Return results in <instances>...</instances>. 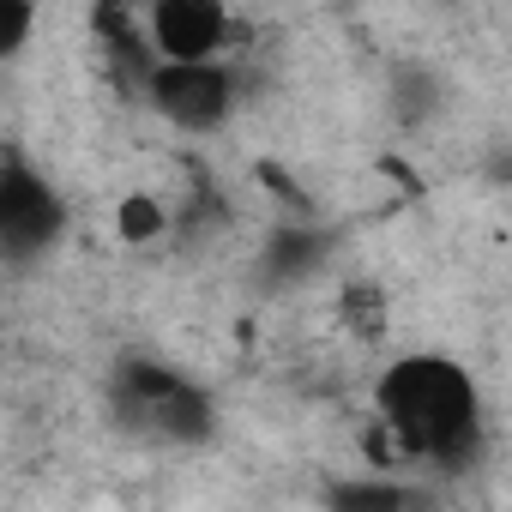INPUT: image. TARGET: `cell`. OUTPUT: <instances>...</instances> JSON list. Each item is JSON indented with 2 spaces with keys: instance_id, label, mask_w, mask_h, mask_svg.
I'll return each mask as SVG.
<instances>
[{
  "instance_id": "7a4b0ae2",
  "label": "cell",
  "mask_w": 512,
  "mask_h": 512,
  "mask_svg": "<svg viewBox=\"0 0 512 512\" xmlns=\"http://www.w3.org/2000/svg\"><path fill=\"white\" fill-rule=\"evenodd\" d=\"M115 410L133 434L163 440V446H199L217 428L211 398L193 380H181L175 368H157V362H127L115 374Z\"/></svg>"
},
{
  "instance_id": "8992f818",
  "label": "cell",
  "mask_w": 512,
  "mask_h": 512,
  "mask_svg": "<svg viewBox=\"0 0 512 512\" xmlns=\"http://www.w3.org/2000/svg\"><path fill=\"white\" fill-rule=\"evenodd\" d=\"M115 223H121V235H127V241H157V235H163V223H169V211H163L151 193H127V199L115 205Z\"/></svg>"
},
{
  "instance_id": "6da1fadb",
  "label": "cell",
  "mask_w": 512,
  "mask_h": 512,
  "mask_svg": "<svg viewBox=\"0 0 512 512\" xmlns=\"http://www.w3.org/2000/svg\"><path fill=\"white\" fill-rule=\"evenodd\" d=\"M374 422L392 434L404 464L458 470L482 452V398L464 362L416 350L374 380Z\"/></svg>"
},
{
  "instance_id": "ba28073f",
  "label": "cell",
  "mask_w": 512,
  "mask_h": 512,
  "mask_svg": "<svg viewBox=\"0 0 512 512\" xmlns=\"http://www.w3.org/2000/svg\"><path fill=\"white\" fill-rule=\"evenodd\" d=\"M133 7H151V0H133Z\"/></svg>"
},
{
  "instance_id": "3957f363",
  "label": "cell",
  "mask_w": 512,
  "mask_h": 512,
  "mask_svg": "<svg viewBox=\"0 0 512 512\" xmlns=\"http://www.w3.org/2000/svg\"><path fill=\"white\" fill-rule=\"evenodd\" d=\"M61 235H67V205L49 187V175H37L19 157L0 163V266L25 272V266L49 260Z\"/></svg>"
},
{
  "instance_id": "5b68a950",
  "label": "cell",
  "mask_w": 512,
  "mask_h": 512,
  "mask_svg": "<svg viewBox=\"0 0 512 512\" xmlns=\"http://www.w3.org/2000/svg\"><path fill=\"white\" fill-rule=\"evenodd\" d=\"M145 43L157 61H217L235 43V19L223 0H151Z\"/></svg>"
},
{
  "instance_id": "52a82bcc",
  "label": "cell",
  "mask_w": 512,
  "mask_h": 512,
  "mask_svg": "<svg viewBox=\"0 0 512 512\" xmlns=\"http://www.w3.org/2000/svg\"><path fill=\"white\" fill-rule=\"evenodd\" d=\"M37 31V0H0V61H13Z\"/></svg>"
},
{
  "instance_id": "277c9868",
  "label": "cell",
  "mask_w": 512,
  "mask_h": 512,
  "mask_svg": "<svg viewBox=\"0 0 512 512\" xmlns=\"http://www.w3.org/2000/svg\"><path fill=\"white\" fill-rule=\"evenodd\" d=\"M235 97L241 79L223 61H157L145 79V103L175 133H217L235 115Z\"/></svg>"
}]
</instances>
